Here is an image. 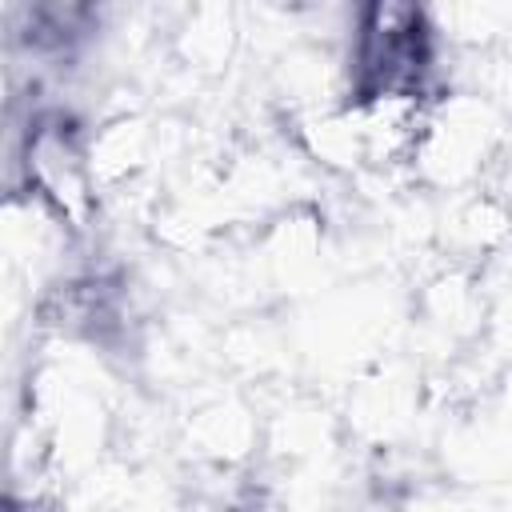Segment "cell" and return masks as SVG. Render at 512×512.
Here are the masks:
<instances>
[{"mask_svg":"<svg viewBox=\"0 0 512 512\" xmlns=\"http://www.w3.org/2000/svg\"><path fill=\"white\" fill-rule=\"evenodd\" d=\"M20 188L40 196L76 236L96 220L100 180L92 172V148L76 120L60 108L32 112L20 136Z\"/></svg>","mask_w":512,"mask_h":512,"instance_id":"obj_1","label":"cell"},{"mask_svg":"<svg viewBox=\"0 0 512 512\" xmlns=\"http://www.w3.org/2000/svg\"><path fill=\"white\" fill-rule=\"evenodd\" d=\"M500 148H504L500 112L476 92H456L432 100L412 168H420V176L440 188H464L484 176V168L500 156Z\"/></svg>","mask_w":512,"mask_h":512,"instance_id":"obj_2","label":"cell"},{"mask_svg":"<svg viewBox=\"0 0 512 512\" xmlns=\"http://www.w3.org/2000/svg\"><path fill=\"white\" fill-rule=\"evenodd\" d=\"M88 148H92V172L100 188H120V184H132L148 168L152 128L140 116H120L108 128H100V136H92Z\"/></svg>","mask_w":512,"mask_h":512,"instance_id":"obj_3","label":"cell"},{"mask_svg":"<svg viewBox=\"0 0 512 512\" xmlns=\"http://www.w3.org/2000/svg\"><path fill=\"white\" fill-rule=\"evenodd\" d=\"M436 32L468 48L512 44V0H428Z\"/></svg>","mask_w":512,"mask_h":512,"instance_id":"obj_4","label":"cell"},{"mask_svg":"<svg viewBox=\"0 0 512 512\" xmlns=\"http://www.w3.org/2000/svg\"><path fill=\"white\" fill-rule=\"evenodd\" d=\"M236 40V24L232 16L220 8V4H204L188 16V28H184V48H188V60L192 64H220L228 56Z\"/></svg>","mask_w":512,"mask_h":512,"instance_id":"obj_5","label":"cell"}]
</instances>
